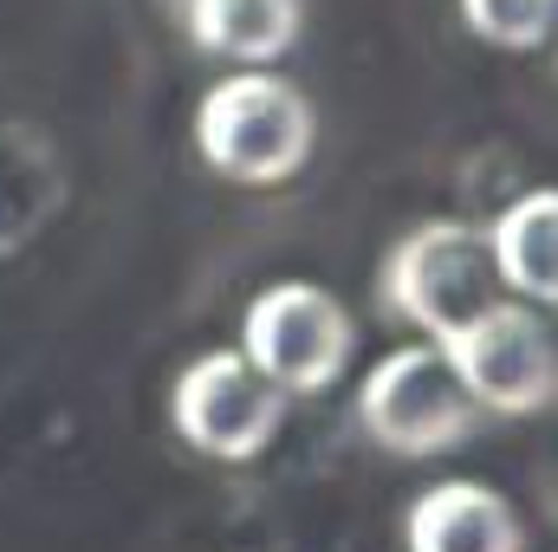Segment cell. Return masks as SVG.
Segmentation results:
<instances>
[{
    "instance_id": "cell-10",
    "label": "cell",
    "mask_w": 558,
    "mask_h": 552,
    "mask_svg": "<svg viewBox=\"0 0 558 552\" xmlns=\"http://www.w3.org/2000/svg\"><path fill=\"white\" fill-rule=\"evenodd\" d=\"M461 20L487 46L533 52V46H546L558 33V0H461Z\"/></svg>"
},
{
    "instance_id": "cell-4",
    "label": "cell",
    "mask_w": 558,
    "mask_h": 552,
    "mask_svg": "<svg viewBox=\"0 0 558 552\" xmlns=\"http://www.w3.org/2000/svg\"><path fill=\"white\" fill-rule=\"evenodd\" d=\"M435 345L481 416H533L558 397V338L526 299H487Z\"/></svg>"
},
{
    "instance_id": "cell-1",
    "label": "cell",
    "mask_w": 558,
    "mask_h": 552,
    "mask_svg": "<svg viewBox=\"0 0 558 552\" xmlns=\"http://www.w3.org/2000/svg\"><path fill=\"white\" fill-rule=\"evenodd\" d=\"M195 149L215 176L247 182V189H279L292 182L312 149H318V111L312 98L279 79V72H228L202 92L195 105Z\"/></svg>"
},
{
    "instance_id": "cell-5",
    "label": "cell",
    "mask_w": 558,
    "mask_h": 552,
    "mask_svg": "<svg viewBox=\"0 0 558 552\" xmlns=\"http://www.w3.org/2000/svg\"><path fill=\"white\" fill-rule=\"evenodd\" d=\"M494 286H500V274H494V254H487V228L454 221V215H435V221L410 228L384 254V274H377L384 305L428 338L474 319L494 299Z\"/></svg>"
},
{
    "instance_id": "cell-8",
    "label": "cell",
    "mask_w": 558,
    "mask_h": 552,
    "mask_svg": "<svg viewBox=\"0 0 558 552\" xmlns=\"http://www.w3.org/2000/svg\"><path fill=\"white\" fill-rule=\"evenodd\" d=\"M182 26L208 59L274 65L305 39V0H182Z\"/></svg>"
},
{
    "instance_id": "cell-6",
    "label": "cell",
    "mask_w": 558,
    "mask_h": 552,
    "mask_svg": "<svg viewBox=\"0 0 558 552\" xmlns=\"http://www.w3.org/2000/svg\"><path fill=\"white\" fill-rule=\"evenodd\" d=\"M169 422L208 461H254L286 422V391H274L241 351H202L169 384Z\"/></svg>"
},
{
    "instance_id": "cell-3",
    "label": "cell",
    "mask_w": 558,
    "mask_h": 552,
    "mask_svg": "<svg viewBox=\"0 0 558 552\" xmlns=\"http://www.w3.org/2000/svg\"><path fill=\"white\" fill-rule=\"evenodd\" d=\"M357 332L338 292L312 279H274L267 292L247 299L241 319V358L286 397H325L351 371Z\"/></svg>"
},
{
    "instance_id": "cell-9",
    "label": "cell",
    "mask_w": 558,
    "mask_h": 552,
    "mask_svg": "<svg viewBox=\"0 0 558 552\" xmlns=\"http://www.w3.org/2000/svg\"><path fill=\"white\" fill-rule=\"evenodd\" d=\"M487 254L507 299L558 305V189H526L487 221Z\"/></svg>"
},
{
    "instance_id": "cell-2",
    "label": "cell",
    "mask_w": 558,
    "mask_h": 552,
    "mask_svg": "<svg viewBox=\"0 0 558 552\" xmlns=\"http://www.w3.org/2000/svg\"><path fill=\"white\" fill-rule=\"evenodd\" d=\"M357 429L384 448V455H403V461H422V455H448L461 442H474L481 429V410L474 397L461 391V377L448 371L441 345H397L384 351L364 384H357Z\"/></svg>"
},
{
    "instance_id": "cell-7",
    "label": "cell",
    "mask_w": 558,
    "mask_h": 552,
    "mask_svg": "<svg viewBox=\"0 0 558 552\" xmlns=\"http://www.w3.org/2000/svg\"><path fill=\"white\" fill-rule=\"evenodd\" d=\"M410 552H526L520 507L487 481H435L403 514Z\"/></svg>"
}]
</instances>
